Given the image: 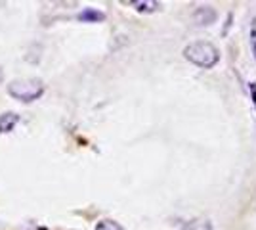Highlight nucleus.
<instances>
[{
	"label": "nucleus",
	"mask_w": 256,
	"mask_h": 230,
	"mask_svg": "<svg viewBox=\"0 0 256 230\" xmlns=\"http://www.w3.org/2000/svg\"><path fill=\"white\" fill-rule=\"evenodd\" d=\"M184 58L190 60L195 66L203 67V69H210L220 62V52L212 43L197 41V43L188 44L184 48Z\"/></svg>",
	"instance_id": "1"
},
{
	"label": "nucleus",
	"mask_w": 256,
	"mask_h": 230,
	"mask_svg": "<svg viewBox=\"0 0 256 230\" xmlns=\"http://www.w3.org/2000/svg\"><path fill=\"white\" fill-rule=\"evenodd\" d=\"M8 94L12 98L20 100L23 104L34 102L44 94V85L38 79H22V81H12L8 85Z\"/></svg>",
	"instance_id": "2"
},
{
	"label": "nucleus",
	"mask_w": 256,
	"mask_h": 230,
	"mask_svg": "<svg viewBox=\"0 0 256 230\" xmlns=\"http://www.w3.org/2000/svg\"><path fill=\"white\" fill-rule=\"evenodd\" d=\"M216 20V12L210 6H199L193 14V22L197 25H210Z\"/></svg>",
	"instance_id": "3"
},
{
	"label": "nucleus",
	"mask_w": 256,
	"mask_h": 230,
	"mask_svg": "<svg viewBox=\"0 0 256 230\" xmlns=\"http://www.w3.org/2000/svg\"><path fill=\"white\" fill-rule=\"evenodd\" d=\"M20 123V115L14 111H6L0 115V134H8L16 129V125Z\"/></svg>",
	"instance_id": "4"
},
{
	"label": "nucleus",
	"mask_w": 256,
	"mask_h": 230,
	"mask_svg": "<svg viewBox=\"0 0 256 230\" xmlns=\"http://www.w3.org/2000/svg\"><path fill=\"white\" fill-rule=\"evenodd\" d=\"M180 230H212V224L208 219H193L186 222Z\"/></svg>",
	"instance_id": "5"
},
{
	"label": "nucleus",
	"mask_w": 256,
	"mask_h": 230,
	"mask_svg": "<svg viewBox=\"0 0 256 230\" xmlns=\"http://www.w3.org/2000/svg\"><path fill=\"white\" fill-rule=\"evenodd\" d=\"M132 6L144 14H151V12H157L160 8L159 2H151V0H136V2H132Z\"/></svg>",
	"instance_id": "6"
},
{
	"label": "nucleus",
	"mask_w": 256,
	"mask_h": 230,
	"mask_svg": "<svg viewBox=\"0 0 256 230\" xmlns=\"http://www.w3.org/2000/svg\"><path fill=\"white\" fill-rule=\"evenodd\" d=\"M78 20H82V22H104L106 20V14L92 10V8H86V10H82L78 14Z\"/></svg>",
	"instance_id": "7"
},
{
	"label": "nucleus",
	"mask_w": 256,
	"mask_h": 230,
	"mask_svg": "<svg viewBox=\"0 0 256 230\" xmlns=\"http://www.w3.org/2000/svg\"><path fill=\"white\" fill-rule=\"evenodd\" d=\"M94 230H124L120 224H118L117 220H111V219H102L98 222Z\"/></svg>",
	"instance_id": "8"
},
{
	"label": "nucleus",
	"mask_w": 256,
	"mask_h": 230,
	"mask_svg": "<svg viewBox=\"0 0 256 230\" xmlns=\"http://www.w3.org/2000/svg\"><path fill=\"white\" fill-rule=\"evenodd\" d=\"M250 50H252V56L256 60V29L250 31Z\"/></svg>",
	"instance_id": "9"
},
{
	"label": "nucleus",
	"mask_w": 256,
	"mask_h": 230,
	"mask_svg": "<svg viewBox=\"0 0 256 230\" xmlns=\"http://www.w3.org/2000/svg\"><path fill=\"white\" fill-rule=\"evenodd\" d=\"M248 90H250V94H252V102H254V106H256V83H250V85H248Z\"/></svg>",
	"instance_id": "10"
},
{
	"label": "nucleus",
	"mask_w": 256,
	"mask_h": 230,
	"mask_svg": "<svg viewBox=\"0 0 256 230\" xmlns=\"http://www.w3.org/2000/svg\"><path fill=\"white\" fill-rule=\"evenodd\" d=\"M2 79H4V71H2V67H0V83H2Z\"/></svg>",
	"instance_id": "11"
}]
</instances>
